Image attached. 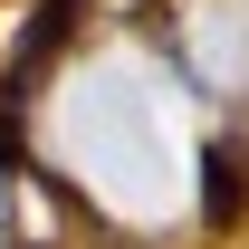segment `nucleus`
Masks as SVG:
<instances>
[{
	"label": "nucleus",
	"mask_w": 249,
	"mask_h": 249,
	"mask_svg": "<svg viewBox=\"0 0 249 249\" xmlns=\"http://www.w3.org/2000/svg\"><path fill=\"white\" fill-rule=\"evenodd\" d=\"M201 211H211L220 230H230V220L249 211V154H240V144H230V134H220L211 154H201Z\"/></svg>",
	"instance_id": "nucleus-1"
},
{
	"label": "nucleus",
	"mask_w": 249,
	"mask_h": 249,
	"mask_svg": "<svg viewBox=\"0 0 249 249\" xmlns=\"http://www.w3.org/2000/svg\"><path fill=\"white\" fill-rule=\"evenodd\" d=\"M77 10H87V0H48V10L29 19V38H19V77H29V67H48L67 38H77Z\"/></svg>",
	"instance_id": "nucleus-2"
},
{
	"label": "nucleus",
	"mask_w": 249,
	"mask_h": 249,
	"mask_svg": "<svg viewBox=\"0 0 249 249\" xmlns=\"http://www.w3.org/2000/svg\"><path fill=\"white\" fill-rule=\"evenodd\" d=\"M0 163H19V115H10V87H0Z\"/></svg>",
	"instance_id": "nucleus-3"
}]
</instances>
